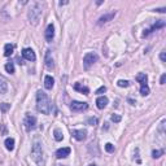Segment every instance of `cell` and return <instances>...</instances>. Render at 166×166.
Listing matches in <instances>:
<instances>
[{
    "mask_svg": "<svg viewBox=\"0 0 166 166\" xmlns=\"http://www.w3.org/2000/svg\"><path fill=\"white\" fill-rule=\"evenodd\" d=\"M36 109L43 114H48L51 110V102L46 92L38 91L36 94Z\"/></svg>",
    "mask_w": 166,
    "mask_h": 166,
    "instance_id": "obj_1",
    "label": "cell"
},
{
    "mask_svg": "<svg viewBox=\"0 0 166 166\" xmlns=\"http://www.w3.org/2000/svg\"><path fill=\"white\" fill-rule=\"evenodd\" d=\"M42 5L39 3H33L30 9H29V13H27V17H29V22L31 25H38L39 23V19L42 17Z\"/></svg>",
    "mask_w": 166,
    "mask_h": 166,
    "instance_id": "obj_2",
    "label": "cell"
},
{
    "mask_svg": "<svg viewBox=\"0 0 166 166\" xmlns=\"http://www.w3.org/2000/svg\"><path fill=\"white\" fill-rule=\"evenodd\" d=\"M43 147L39 141H35L33 145V149H31V157L33 160L35 161V164L39 166H43L44 165V156H43Z\"/></svg>",
    "mask_w": 166,
    "mask_h": 166,
    "instance_id": "obj_3",
    "label": "cell"
},
{
    "mask_svg": "<svg viewBox=\"0 0 166 166\" xmlns=\"http://www.w3.org/2000/svg\"><path fill=\"white\" fill-rule=\"evenodd\" d=\"M97 60H99V56H97L95 52L86 53L85 57H83V66H85V69H90Z\"/></svg>",
    "mask_w": 166,
    "mask_h": 166,
    "instance_id": "obj_4",
    "label": "cell"
},
{
    "mask_svg": "<svg viewBox=\"0 0 166 166\" xmlns=\"http://www.w3.org/2000/svg\"><path fill=\"white\" fill-rule=\"evenodd\" d=\"M87 108H88V104H87V102H82V101H71V104H70V110H71V112H75V113H78V112H83V110H86Z\"/></svg>",
    "mask_w": 166,
    "mask_h": 166,
    "instance_id": "obj_5",
    "label": "cell"
},
{
    "mask_svg": "<svg viewBox=\"0 0 166 166\" xmlns=\"http://www.w3.org/2000/svg\"><path fill=\"white\" fill-rule=\"evenodd\" d=\"M25 127L27 131H31L36 127V118L31 114H26L25 117Z\"/></svg>",
    "mask_w": 166,
    "mask_h": 166,
    "instance_id": "obj_6",
    "label": "cell"
},
{
    "mask_svg": "<svg viewBox=\"0 0 166 166\" xmlns=\"http://www.w3.org/2000/svg\"><path fill=\"white\" fill-rule=\"evenodd\" d=\"M164 26H165V21H164V19H158V21L156 22V23H154V25H153L152 27H150V29H148V30H145V31L143 33V35H144V36H148L150 33H153L154 30H158V29L164 27Z\"/></svg>",
    "mask_w": 166,
    "mask_h": 166,
    "instance_id": "obj_7",
    "label": "cell"
},
{
    "mask_svg": "<svg viewBox=\"0 0 166 166\" xmlns=\"http://www.w3.org/2000/svg\"><path fill=\"white\" fill-rule=\"evenodd\" d=\"M22 56H23V58H26L27 61H35V58H36L35 52H34L31 48H25V50L22 51Z\"/></svg>",
    "mask_w": 166,
    "mask_h": 166,
    "instance_id": "obj_8",
    "label": "cell"
},
{
    "mask_svg": "<svg viewBox=\"0 0 166 166\" xmlns=\"http://www.w3.org/2000/svg\"><path fill=\"white\" fill-rule=\"evenodd\" d=\"M71 135H73V138H75L77 140L82 141L87 138V131L86 130H73Z\"/></svg>",
    "mask_w": 166,
    "mask_h": 166,
    "instance_id": "obj_9",
    "label": "cell"
},
{
    "mask_svg": "<svg viewBox=\"0 0 166 166\" xmlns=\"http://www.w3.org/2000/svg\"><path fill=\"white\" fill-rule=\"evenodd\" d=\"M53 38H55V27H53L52 23H50V25L47 26V29H46V40L47 42H52Z\"/></svg>",
    "mask_w": 166,
    "mask_h": 166,
    "instance_id": "obj_10",
    "label": "cell"
},
{
    "mask_svg": "<svg viewBox=\"0 0 166 166\" xmlns=\"http://www.w3.org/2000/svg\"><path fill=\"white\" fill-rule=\"evenodd\" d=\"M69 154H70V148H69V147H65V148L57 149L56 157H57V158H65V157H67Z\"/></svg>",
    "mask_w": 166,
    "mask_h": 166,
    "instance_id": "obj_11",
    "label": "cell"
},
{
    "mask_svg": "<svg viewBox=\"0 0 166 166\" xmlns=\"http://www.w3.org/2000/svg\"><path fill=\"white\" fill-rule=\"evenodd\" d=\"M44 61H46V66L48 67V69H53V66H55V64H53V58H52V53L51 51L48 50L46 52V58H44Z\"/></svg>",
    "mask_w": 166,
    "mask_h": 166,
    "instance_id": "obj_12",
    "label": "cell"
},
{
    "mask_svg": "<svg viewBox=\"0 0 166 166\" xmlns=\"http://www.w3.org/2000/svg\"><path fill=\"white\" fill-rule=\"evenodd\" d=\"M7 91H8V82L5 78L0 74V94L4 95V94H7Z\"/></svg>",
    "mask_w": 166,
    "mask_h": 166,
    "instance_id": "obj_13",
    "label": "cell"
},
{
    "mask_svg": "<svg viewBox=\"0 0 166 166\" xmlns=\"http://www.w3.org/2000/svg\"><path fill=\"white\" fill-rule=\"evenodd\" d=\"M96 105H97V108L99 109H104L106 105H108V97H105V96H100V97H97V100H96Z\"/></svg>",
    "mask_w": 166,
    "mask_h": 166,
    "instance_id": "obj_14",
    "label": "cell"
},
{
    "mask_svg": "<svg viewBox=\"0 0 166 166\" xmlns=\"http://www.w3.org/2000/svg\"><path fill=\"white\" fill-rule=\"evenodd\" d=\"M116 16V12H112V13H109V14H104V16H101L100 18H99V25H102V23H105V22H108V21H110L112 18H113Z\"/></svg>",
    "mask_w": 166,
    "mask_h": 166,
    "instance_id": "obj_15",
    "label": "cell"
},
{
    "mask_svg": "<svg viewBox=\"0 0 166 166\" xmlns=\"http://www.w3.org/2000/svg\"><path fill=\"white\" fill-rule=\"evenodd\" d=\"M53 85H55V79L51 77V75H46L44 78V87L47 90H52Z\"/></svg>",
    "mask_w": 166,
    "mask_h": 166,
    "instance_id": "obj_16",
    "label": "cell"
},
{
    "mask_svg": "<svg viewBox=\"0 0 166 166\" xmlns=\"http://www.w3.org/2000/svg\"><path fill=\"white\" fill-rule=\"evenodd\" d=\"M74 90L79 91L81 94H85V95H88V94H90V90H88V87H86V86H82L81 83H75V85H74Z\"/></svg>",
    "mask_w": 166,
    "mask_h": 166,
    "instance_id": "obj_17",
    "label": "cell"
},
{
    "mask_svg": "<svg viewBox=\"0 0 166 166\" xmlns=\"http://www.w3.org/2000/svg\"><path fill=\"white\" fill-rule=\"evenodd\" d=\"M136 81L140 83V86H141V85H147L148 77H147V74H144V73H139V74L136 75Z\"/></svg>",
    "mask_w": 166,
    "mask_h": 166,
    "instance_id": "obj_18",
    "label": "cell"
},
{
    "mask_svg": "<svg viewBox=\"0 0 166 166\" xmlns=\"http://www.w3.org/2000/svg\"><path fill=\"white\" fill-rule=\"evenodd\" d=\"M4 144H5V148L8 150H13L14 149V140L12 138H7L5 141H4Z\"/></svg>",
    "mask_w": 166,
    "mask_h": 166,
    "instance_id": "obj_19",
    "label": "cell"
},
{
    "mask_svg": "<svg viewBox=\"0 0 166 166\" xmlns=\"http://www.w3.org/2000/svg\"><path fill=\"white\" fill-rule=\"evenodd\" d=\"M13 50H14V47L12 44H5V47H4V56L9 57L13 53Z\"/></svg>",
    "mask_w": 166,
    "mask_h": 166,
    "instance_id": "obj_20",
    "label": "cell"
},
{
    "mask_svg": "<svg viewBox=\"0 0 166 166\" xmlns=\"http://www.w3.org/2000/svg\"><path fill=\"white\" fill-rule=\"evenodd\" d=\"M53 135H55V139H56L57 141H61L62 139H64V135H62V131H61V130H58V129H56L55 131H53Z\"/></svg>",
    "mask_w": 166,
    "mask_h": 166,
    "instance_id": "obj_21",
    "label": "cell"
},
{
    "mask_svg": "<svg viewBox=\"0 0 166 166\" xmlns=\"http://www.w3.org/2000/svg\"><path fill=\"white\" fill-rule=\"evenodd\" d=\"M140 94L143 95V96H147L149 94V87L148 85H141L140 86Z\"/></svg>",
    "mask_w": 166,
    "mask_h": 166,
    "instance_id": "obj_22",
    "label": "cell"
},
{
    "mask_svg": "<svg viewBox=\"0 0 166 166\" xmlns=\"http://www.w3.org/2000/svg\"><path fill=\"white\" fill-rule=\"evenodd\" d=\"M162 154H164L162 149H156V150H153V152H152V157L153 158H160Z\"/></svg>",
    "mask_w": 166,
    "mask_h": 166,
    "instance_id": "obj_23",
    "label": "cell"
},
{
    "mask_svg": "<svg viewBox=\"0 0 166 166\" xmlns=\"http://www.w3.org/2000/svg\"><path fill=\"white\" fill-rule=\"evenodd\" d=\"M5 70L8 73H11V74H13L14 73V65H13V62H8V64H5Z\"/></svg>",
    "mask_w": 166,
    "mask_h": 166,
    "instance_id": "obj_24",
    "label": "cell"
},
{
    "mask_svg": "<svg viewBox=\"0 0 166 166\" xmlns=\"http://www.w3.org/2000/svg\"><path fill=\"white\" fill-rule=\"evenodd\" d=\"M105 150L106 152H109V153H113L114 152V145L112 143H106L105 144Z\"/></svg>",
    "mask_w": 166,
    "mask_h": 166,
    "instance_id": "obj_25",
    "label": "cell"
},
{
    "mask_svg": "<svg viewBox=\"0 0 166 166\" xmlns=\"http://www.w3.org/2000/svg\"><path fill=\"white\" fill-rule=\"evenodd\" d=\"M117 85H118L119 87H129L130 86V82L129 81H123V79H121L117 82Z\"/></svg>",
    "mask_w": 166,
    "mask_h": 166,
    "instance_id": "obj_26",
    "label": "cell"
},
{
    "mask_svg": "<svg viewBox=\"0 0 166 166\" xmlns=\"http://www.w3.org/2000/svg\"><path fill=\"white\" fill-rule=\"evenodd\" d=\"M9 108H11V105L7 104V102H3V104H0V109H2L3 112H7Z\"/></svg>",
    "mask_w": 166,
    "mask_h": 166,
    "instance_id": "obj_27",
    "label": "cell"
},
{
    "mask_svg": "<svg viewBox=\"0 0 166 166\" xmlns=\"http://www.w3.org/2000/svg\"><path fill=\"white\" fill-rule=\"evenodd\" d=\"M110 119L114 122V123H118V122H121V117L119 116H117V114H113L110 117Z\"/></svg>",
    "mask_w": 166,
    "mask_h": 166,
    "instance_id": "obj_28",
    "label": "cell"
},
{
    "mask_svg": "<svg viewBox=\"0 0 166 166\" xmlns=\"http://www.w3.org/2000/svg\"><path fill=\"white\" fill-rule=\"evenodd\" d=\"M88 123H90L91 126H95V125L97 123V118H90V119H88Z\"/></svg>",
    "mask_w": 166,
    "mask_h": 166,
    "instance_id": "obj_29",
    "label": "cell"
},
{
    "mask_svg": "<svg viewBox=\"0 0 166 166\" xmlns=\"http://www.w3.org/2000/svg\"><path fill=\"white\" fill-rule=\"evenodd\" d=\"M105 91H106V87L105 86H101L100 88L96 91V94H102V92H105Z\"/></svg>",
    "mask_w": 166,
    "mask_h": 166,
    "instance_id": "obj_30",
    "label": "cell"
},
{
    "mask_svg": "<svg viewBox=\"0 0 166 166\" xmlns=\"http://www.w3.org/2000/svg\"><path fill=\"white\" fill-rule=\"evenodd\" d=\"M160 58H161V60H162L164 62L166 61V56H165V52H161V55H160Z\"/></svg>",
    "mask_w": 166,
    "mask_h": 166,
    "instance_id": "obj_31",
    "label": "cell"
},
{
    "mask_svg": "<svg viewBox=\"0 0 166 166\" xmlns=\"http://www.w3.org/2000/svg\"><path fill=\"white\" fill-rule=\"evenodd\" d=\"M165 79H166V75H165V74H162V77H161V81H160L161 85H165Z\"/></svg>",
    "mask_w": 166,
    "mask_h": 166,
    "instance_id": "obj_32",
    "label": "cell"
},
{
    "mask_svg": "<svg viewBox=\"0 0 166 166\" xmlns=\"http://www.w3.org/2000/svg\"><path fill=\"white\" fill-rule=\"evenodd\" d=\"M156 11L160 12V13H165V12H166V9H165V8H160V9H156Z\"/></svg>",
    "mask_w": 166,
    "mask_h": 166,
    "instance_id": "obj_33",
    "label": "cell"
},
{
    "mask_svg": "<svg viewBox=\"0 0 166 166\" xmlns=\"http://www.w3.org/2000/svg\"><path fill=\"white\" fill-rule=\"evenodd\" d=\"M65 4H67V2H60V5H65Z\"/></svg>",
    "mask_w": 166,
    "mask_h": 166,
    "instance_id": "obj_34",
    "label": "cell"
},
{
    "mask_svg": "<svg viewBox=\"0 0 166 166\" xmlns=\"http://www.w3.org/2000/svg\"><path fill=\"white\" fill-rule=\"evenodd\" d=\"M90 166H96V165H95V164H91V165H90Z\"/></svg>",
    "mask_w": 166,
    "mask_h": 166,
    "instance_id": "obj_35",
    "label": "cell"
}]
</instances>
